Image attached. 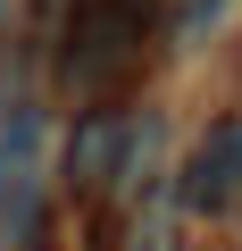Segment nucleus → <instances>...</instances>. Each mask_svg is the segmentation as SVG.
I'll return each mask as SVG.
<instances>
[{
	"instance_id": "1",
	"label": "nucleus",
	"mask_w": 242,
	"mask_h": 251,
	"mask_svg": "<svg viewBox=\"0 0 242 251\" xmlns=\"http://www.w3.org/2000/svg\"><path fill=\"white\" fill-rule=\"evenodd\" d=\"M134 67H142V9L134 0H92V9L67 25V84L84 100H100Z\"/></svg>"
},
{
	"instance_id": "2",
	"label": "nucleus",
	"mask_w": 242,
	"mask_h": 251,
	"mask_svg": "<svg viewBox=\"0 0 242 251\" xmlns=\"http://www.w3.org/2000/svg\"><path fill=\"white\" fill-rule=\"evenodd\" d=\"M234 193H242V168H234L225 126H217V134H209V143H192V159H184V209L217 218V209H234Z\"/></svg>"
},
{
	"instance_id": "3",
	"label": "nucleus",
	"mask_w": 242,
	"mask_h": 251,
	"mask_svg": "<svg viewBox=\"0 0 242 251\" xmlns=\"http://www.w3.org/2000/svg\"><path fill=\"white\" fill-rule=\"evenodd\" d=\"M117 151H126V126H117V117H84L75 143H67V176L75 184H109L117 176Z\"/></svg>"
},
{
	"instance_id": "4",
	"label": "nucleus",
	"mask_w": 242,
	"mask_h": 251,
	"mask_svg": "<svg viewBox=\"0 0 242 251\" xmlns=\"http://www.w3.org/2000/svg\"><path fill=\"white\" fill-rule=\"evenodd\" d=\"M217 9H225V0H184V25H209Z\"/></svg>"
},
{
	"instance_id": "5",
	"label": "nucleus",
	"mask_w": 242,
	"mask_h": 251,
	"mask_svg": "<svg viewBox=\"0 0 242 251\" xmlns=\"http://www.w3.org/2000/svg\"><path fill=\"white\" fill-rule=\"evenodd\" d=\"M225 151H234V168H242V117H234V126H225Z\"/></svg>"
}]
</instances>
